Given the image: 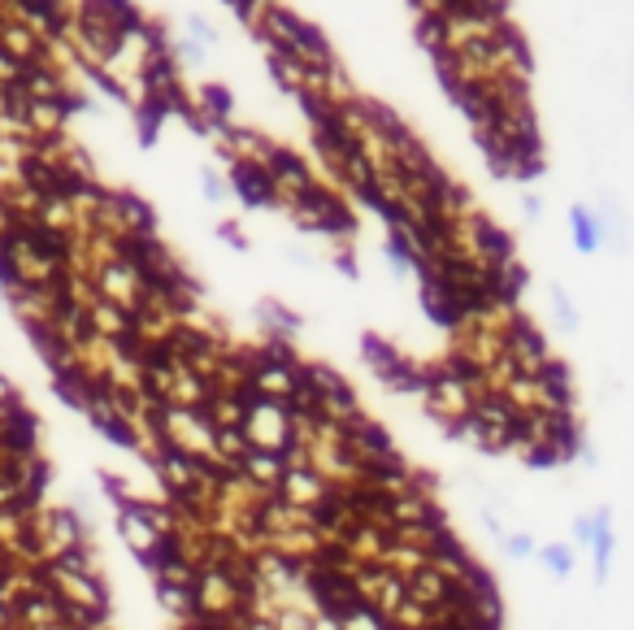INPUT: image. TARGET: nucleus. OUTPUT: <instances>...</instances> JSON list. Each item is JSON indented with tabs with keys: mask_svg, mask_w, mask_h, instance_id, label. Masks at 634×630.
I'll list each match as a JSON object with an SVG mask.
<instances>
[{
	"mask_svg": "<svg viewBox=\"0 0 634 630\" xmlns=\"http://www.w3.org/2000/svg\"><path fill=\"white\" fill-rule=\"evenodd\" d=\"M239 430H243L248 448L282 456L291 448V404L287 400H269V395H248Z\"/></svg>",
	"mask_w": 634,
	"mask_h": 630,
	"instance_id": "obj_1",
	"label": "nucleus"
},
{
	"mask_svg": "<svg viewBox=\"0 0 634 630\" xmlns=\"http://www.w3.org/2000/svg\"><path fill=\"white\" fill-rule=\"evenodd\" d=\"M334 491H339V487L326 482V478H321L317 469H308V465H287L282 478H278V487H274L278 500H287L291 508H304V513H313L317 504H326Z\"/></svg>",
	"mask_w": 634,
	"mask_h": 630,
	"instance_id": "obj_2",
	"label": "nucleus"
},
{
	"mask_svg": "<svg viewBox=\"0 0 634 630\" xmlns=\"http://www.w3.org/2000/svg\"><path fill=\"white\" fill-rule=\"evenodd\" d=\"M226 187H230V196H239V204H248V209H274V204H282L274 178H269L265 165H256V161H230Z\"/></svg>",
	"mask_w": 634,
	"mask_h": 630,
	"instance_id": "obj_3",
	"label": "nucleus"
},
{
	"mask_svg": "<svg viewBox=\"0 0 634 630\" xmlns=\"http://www.w3.org/2000/svg\"><path fill=\"white\" fill-rule=\"evenodd\" d=\"M591 560H595V582H608L612 569V552H617V530H612V508H595L591 513Z\"/></svg>",
	"mask_w": 634,
	"mask_h": 630,
	"instance_id": "obj_4",
	"label": "nucleus"
},
{
	"mask_svg": "<svg viewBox=\"0 0 634 630\" xmlns=\"http://www.w3.org/2000/svg\"><path fill=\"white\" fill-rule=\"evenodd\" d=\"M569 239H573V248H578L582 256H591V252H599V248H604L599 217H595V209H591V204H573V209H569Z\"/></svg>",
	"mask_w": 634,
	"mask_h": 630,
	"instance_id": "obj_5",
	"label": "nucleus"
},
{
	"mask_svg": "<svg viewBox=\"0 0 634 630\" xmlns=\"http://www.w3.org/2000/svg\"><path fill=\"white\" fill-rule=\"evenodd\" d=\"M156 591V604L182 626V621H191V617H200V608H195V591H191V582H156L152 587Z\"/></svg>",
	"mask_w": 634,
	"mask_h": 630,
	"instance_id": "obj_6",
	"label": "nucleus"
},
{
	"mask_svg": "<svg viewBox=\"0 0 634 630\" xmlns=\"http://www.w3.org/2000/svg\"><path fill=\"white\" fill-rule=\"evenodd\" d=\"M382 252H386V265H391L400 278L421 269V256H417V248L408 243V235H404V230H386V243H382Z\"/></svg>",
	"mask_w": 634,
	"mask_h": 630,
	"instance_id": "obj_7",
	"label": "nucleus"
},
{
	"mask_svg": "<svg viewBox=\"0 0 634 630\" xmlns=\"http://www.w3.org/2000/svg\"><path fill=\"white\" fill-rule=\"evenodd\" d=\"M269 74H274V87H278V91H287L291 100L300 96V74H304V61L269 52Z\"/></svg>",
	"mask_w": 634,
	"mask_h": 630,
	"instance_id": "obj_8",
	"label": "nucleus"
},
{
	"mask_svg": "<svg viewBox=\"0 0 634 630\" xmlns=\"http://www.w3.org/2000/svg\"><path fill=\"white\" fill-rule=\"evenodd\" d=\"M534 556H538V565H543L551 578H569V574H573V565H578L573 543H543Z\"/></svg>",
	"mask_w": 634,
	"mask_h": 630,
	"instance_id": "obj_9",
	"label": "nucleus"
},
{
	"mask_svg": "<svg viewBox=\"0 0 634 630\" xmlns=\"http://www.w3.org/2000/svg\"><path fill=\"white\" fill-rule=\"evenodd\" d=\"M135 117H139V139H143V143H152V139H156V130H161V122L169 117V109H165V100L143 96V100L135 104Z\"/></svg>",
	"mask_w": 634,
	"mask_h": 630,
	"instance_id": "obj_10",
	"label": "nucleus"
},
{
	"mask_svg": "<svg viewBox=\"0 0 634 630\" xmlns=\"http://www.w3.org/2000/svg\"><path fill=\"white\" fill-rule=\"evenodd\" d=\"M547 295H551V313H556V326L573 335V330L582 326V317H578V304L569 300V291H565L560 282H551V287H547Z\"/></svg>",
	"mask_w": 634,
	"mask_h": 630,
	"instance_id": "obj_11",
	"label": "nucleus"
},
{
	"mask_svg": "<svg viewBox=\"0 0 634 630\" xmlns=\"http://www.w3.org/2000/svg\"><path fill=\"white\" fill-rule=\"evenodd\" d=\"M169 56H174V65H187V70H204L208 65V48L204 43H195V39H169Z\"/></svg>",
	"mask_w": 634,
	"mask_h": 630,
	"instance_id": "obj_12",
	"label": "nucleus"
},
{
	"mask_svg": "<svg viewBox=\"0 0 634 630\" xmlns=\"http://www.w3.org/2000/svg\"><path fill=\"white\" fill-rule=\"evenodd\" d=\"M200 191L208 204H226L230 200V187H226V174H217L213 165H200Z\"/></svg>",
	"mask_w": 634,
	"mask_h": 630,
	"instance_id": "obj_13",
	"label": "nucleus"
},
{
	"mask_svg": "<svg viewBox=\"0 0 634 630\" xmlns=\"http://www.w3.org/2000/svg\"><path fill=\"white\" fill-rule=\"evenodd\" d=\"M499 547H504L512 560H530V556L538 552V543H534V534H530V530H508V534L499 539Z\"/></svg>",
	"mask_w": 634,
	"mask_h": 630,
	"instance_id": "obj_14",
	"label": "nucleus"
},
{
	"mask_svg": "<svg viewBox=\"0 0 634 630\" xmlns=\"http://www.w3.org/2000/svg\"><path fill=\"white\" fill-rule=\"evenodd\" d=\"M187 39H195V43H204V48H217V43H221L217 26H213L204 13H187Z\"/></svg>",
	"mask_w": 634,
	"mask_h": 630,
	"instance_id": "obj_15",
	"label": "nucleus"
},
{
	"mask_svg": "<svg viewBox=\"0 0 634 630\" xmlns=\"http://www.w3.org/2000/svg\"><path fill=\"white\" fill-rule=\"evenodd\" d=\"M265 317H269V326L282 330V335L295 330V313H287V308H278V304H265Z\"/></svg>",
	"mask_w": 634,
	"mask_h": 630,
	"instance_id": "obj_16",
	"label": "nucleus"
},
{
	"mask_svg": "<svg viewBox=\"0 0 634 630\" xmlns=\"http://www.w3.org/2000/svg\"><path fill=\"white\" fill-rule=\"evenodd\" d=\"M17 74H22V61H17V56H9V52L0 48V87L17 83Z\"/></svg>",
	"mask_w": 634,
	"mask_h": 630,
	"instance_id": "obj_17",
	"label": "nucleus"
},
{
	"mask_svg": "<svg viewBox=\"0 0 634 630\" xmlns=\"http://www.w3.org/2000/svg\"><path fill=\"white\" fill-rule=\"evenodd\" d=\"M226 4L234 9V17H239L243 26H252V17H256V9H261V4H252V0H226Z\"/></svg>",
	"mask_w": 634,
	"mask_h": 630,
	"instance_id": "obj_18",
	"label": "nucleus"
},
{
	"mask_svg": "<svg viewBox=\"0 0 634 630\" xmlns=\"http://www.w3.org/2000/svg\"><path fill=\"white\" fill-rule=\"evenodd\" d=\"M9 408H17V391H13V382L0 374V413H9Z\"/></svg>",
	"mask_w": 634,
	"mask_h": 630,
	"instance_id": "obj_19",
	"label": "nucleus"
},
{
	"mask_svg": "<svg viewBox=\"0 0 634 630\" xmlns=\"http://www.w3.org/2000/svg\"><path fill=\"white\" fill-rule=\"evenodd\" d=\"M521 209H525V217H538V213H543V200H538L534 191H525V196H521Z\"/></svg>",
	"mask_w": 634,
	"mask_h": 630,
	"instance_id": "obj_20",
	"label": "nucleus"
},
{
	"mask_svg": "<svg viewBox=\"0 0 634 630\" xmlns=\"http://www.w3.org/2000/svg\"><path fill=\"white\" fill-rule=\"evenodd\" d=\"M13 4V13H22V9H35V4H52V9H65V0H9Z\"/></svg>",
	"mask_w": 634,
	"mask_h": 630,
	"instance_id": "obj_21",
	"label": "nucleus"
},
{
	"mask_svg": "<svg viewBox=\"0 0 634 630\" xmlns=\"http://www.w3.org/2000/svg\"><path fill=\"white\" fill-rule=\"evenodd\" d=\"M573 539H578V543H586V539H591V513L573 521Z\"/></svg>",
	"mask_w": 634,
	"mask_h": 630,
	"instance_id": "obj_22",
	"label": "nucleus"
},
{
	"mask_svg": "<svg viewBox=\"0 0 634 630\" xmlns=\"http://www.w3.org/2000/svg\"><path fill=\"white\" fill-rule=\"evenodd\" d=\"M0 630H13V613L0 604Z\"/></svg>",
	"mask_w": 634,
	"mask_h": 630,
	"instance_id": "obj_23",
	"label": "nucleus"
},
{
	"mask_svg": "<svg viewBox=\"0 0 634 630\" xmlns=\"http://www.w3.org/2000/svg\"><path fill=\"white\" fill-rule=\"evenodd\" d=\"M252 4H274V0H252Z\"/></svg>",
	"mask_w": 634,
	"mask_h": 630,
	"instance_id": "obj_24",
	"label": "nucleus"
}]
</instances>
